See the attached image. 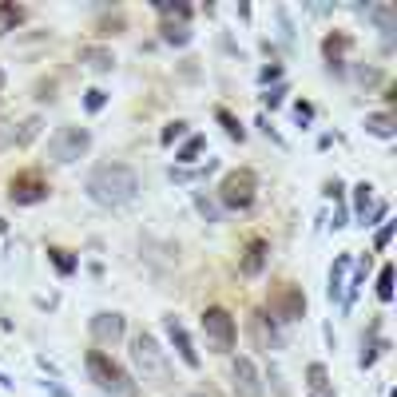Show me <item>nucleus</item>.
<instances>
[{
    "mask_svg": "<svg viewBox=\"0 0 397 397\" xmlns=\"http://www.w3.org/2000/svg\"><path fill=\"white\" fill-rule=\"evenodd\" d=\"M84 191L96 207L120 211V207H131L139 198V175H136V167H127V163H99V167H92Z\"/></svg>",
    "mask_w": 397,
    "mask_h": 397,
    "instance_id": "obj_1",
    "label": "nucleus"
},
{
    "mask_svg": "<svg viewBox=\"0 0 397 397\" xmlns=\"http://www.w3.org/2000/svg\"><path fill=\"white\" fill-rule=\"evenodd\" d=\"M131 366H136L139 382L155 385V389H167V385L175 382L167 349H163L151 334H136V338H131Z\"/></svg>",
    "mask_w": 397,
    "mask_h": 397,
    "instance_id": "obj_2",
    "label": "nucleus"
},
{
    "mask_svg": "<svg viewBox=\"0 0 397 397\" xmlns=\"http://www.w3.org/2000/svg\"><path fill=\"white\" fill-rule=\"evenodd\" d=\"M84 366H87V377L103 389V394L112 397H136V382L127 377V370L112 354H103V349H87L84 354Z\"/></svg>",
    "mask_w": 397,
    "mask_h": 397,
    "instance_id": "obj_3",
    "label": "nucleus"
},
{
    "mask_svg": "<svg viewBox=\"0 0 397 397\" xmlns=\"http://www.w3.org/2000/svg\"><path fill=\"white\" fill-rule=\"evenodd\" d=\"M254 195H259V175L250 171V167L226 171L223 183H219V203H223L226 211H250Z\"/></svg>",
    "mask_w": 397,
    "mask_h": 397,
    "instance_id": "obj_4",
    "label": "nucleus"
},
{
    "mask_svg": "<svg viewBox=\"0 0 397 397\" xmlns=\"http://www.w3.org/2000/svg\"><path fill=\"white\" fill-rule=\"evenodd\" d=\"M87 147H92V131H87V127H75V124H64V127H56V136L48 139V159L68 167V163L84 159Z\"/></svg>",
    "mask_w": 397,
    "mask_h": 397,
    "instance_id": "obj_5",
    "label": "nucleus"
},
{
    "mask_svg": "<svg viewBox=\"0 0 397 397\" xmlns=\"http://www.w3.org/2000/svg\"><path fill=\"white\" fill-rule=\"evenodd\" d=\"M203 334H207V346L215 354H235V342H238V326L231 318L226 306H207L203 310Z\"/></svg>",
    "mask_w": 397,
    "mask_h": 397,
    "instance_id": "obj_6",
    "label": "nucleus"
},
{
    "mask_svg": "<svg viewBox=\"0 0 397 397\" xmlns=\"http://www.w3.org/2000/svg\"><path fill=\"white\" fill-rule=\"evenodd\" d=\"M48 195H52V187H48V179H44V171H36V167L16 171L13 179H8V203H13V207H36V203H44Z\"/></svg>",
    "mask_w": 397,
    "mask_h": 397,
    "instance_id": "obj_7",
    "label": "nucleus"
},
{
    "mask_svg": "<svg viewBox=\"0 0 397 397\" xmlns=\"http://www.w3.org/2000/svg\"><path fill=\"white\" fill-rule=\"evenodd\" d=\"M266 306H270L274 322H298V318L306 314V294H302V286L282 282V286H274V290H270Z\"/></svg>",
    "mask_w": 397,
    "mask_h": 397,
    "instance_id": "obj_8",
    "label": "nucleus"
},
{
    "mask_svg": "<svg viewBox=\"0 0 397 397\" xmlns=\"http://www.w3.org/2000/svg\"><path fill=\"white\" fill-rule=\"evenodd\" d=\"M87 334H92V342H96V349L103 346H115L120 338L127 334V322H124V314H115V310H99L87 318Z\"/></svg>",
    "mask_w": 397,
    "mask_h": 397,
    "instance_id": "obj_9",
    "label": "nucleus"
},
{
    "mask_svg": "<svg viewBox=\"0 0 397 397\" xmlns=\"http://www.w3.org/2000/svg\"><path fill=\"white\" fill-rule=\"evenodd\" d=\"M163 330H167V342H171V349L179 354V361H183L187 370H198V349L195 342H191V334H187V326L175 318V314H163Z\"/></svg>",
    "mask_w": 397,
    "mask_h": 397,
    "instance_id": "obj_10",
    "label": "nucleus"
},
{
    "mask_svg": "<svg viewBox=\"0 0 397 397\" xmlns=\"http://www.w3.org/2000/svg\"><path fill=\"white\" fill-rule=\"evenodd\" d=\"M266 262H270V243L262 235L247 238L243 250H238V274H243V278H259V274L266 270Z\"/></svg>",
    "mask_w": 397,
    "mask_h": 397,
    "instance_id": "obj_11",
    "label": "nucleus"
},
{
    "mask_svg": "<svg viewBox=\"0 0 397 397\" xmlns=\"http://www.w3.org/2000/svg\"><path fill=\"white\" fill-rule=\"evenodd\" d=\"M231 389H235V397H262V373L250 358H235V366H231Z\"/></svg>",
    "mask_w": 397,
    "mask_h": 397,
    "instance_id": "obj_12",
    "label": "nucleus"
},
{
    "mask_svg": "<svg viewBox=\"0 0 397 397\" xmlns=\"http://www.w3.org/2000/svg\"><path fill=\"white\" fill-rule=\"evenodd\" d=\"M250 338H254V346L266 349V354L286 346V338L278 334V326H274V318L266 310H254V314H250Z\"/></svg>",
    "mask_w": 397,
    "mask_h": 397,
    "instance_id": "obj_13",
    "label": "nucleus"
},
{
    "mask_svg": "<svg viewBox=\"0 0 397 397\" xmlns=\"http://www.w3.org/2000/svg\"><path fill=\"white\" fill-rule=\"evenodd\" d=\"M373 259L370 254H354V266H349V278H346V294H342V310H354V302H358L361 294V286H366V274H370Z\"/></svg>",
    "mask_w": 397,
    "mask_h": 397,
    "instance_id": "obj_14",
    "label": "nucleus"
},
{
    "mask_svg": "<svg viewBox=\"0 0 397 397\" xmlns=\"http://www.w3.org/2000/svg\"><path fill=\"white\" fill-rule=\"evenodd\" d=\"M354 48V36L349 32H326V40H322V56H326V64H330V72H342V56Z\"/></svg>",
    "mask_w": 397,
    "mask_h": 397,
    "instance_id": "obj_15",
    "label": "nucleus"
},
{
    "mask_svg": "<svg viewBox=\"0 0 397 397\" xmlns=\"http://www.w3.org/2000/svg\"><path fill=\"white\" fill-rule=\"evenodd\" d=\"M349 266H354V254L349 250H342L334 259V266H330V286H326V298L330 302H342V294H346V278H349Z\"/></svg>",
    "mask_w": 397,
    "mask_h": 397,
    "instance_id": "obj_16",
    "label": "nucleus"
},
{
    "mask_svg": "<svg viewBox=\"0 0 397 397\" xmlns=\"http://www.w3.org/2000/svg\"><path fill=\"white\" fill-rule=\"evenodd\" d=\"M385 349H389V342L382 338V318H373V322H370V342H361V358H358V366H361V370H370L373 361L385 354Z\"/></svg>",
    "mask_w": 397,
    "mask_h": 397,
    "instance_id": "obj_17",
    "label": "nucleus"
},
{
    "mask_svg": "<svg viewBox=\"0 0 397 397\" xmlns=\"http://www.w3.org/2000/svg\"><path fill=\"white\" fill-rule=\"evenodd\" d=\"M80 64L92 68V72H112L115 68V52L103 48V44H87V48H80Z\"/></svg>",
    "mask_w": 397,
    "mask_h": 397,
    "instance_id": "obj_18",
    "label": "nucleus"
},
{
    "mask_svg": "<svg viewBox=\"0 0 397 397\" xmlns=\"http://www.w3.org/2000/svg\"><path fill=\"white\" fill-rule=\"evenodd\" d=\"M306 389H310V397H338L322 361H310V366H306Z\"/></svg>",
    "mask_w": 397,
    "mask_h": 397,
    "instance_id": "obj_19",
    "label": "nucleus"
},
{
    "mask_svg": "<svg viewBox=\"0 0 397 397\" xmlns=\"http://www.w3.org/2000/svg\"><path fill=\"white\" fill-rule=\"evenodd\" d=\"M48 262H52V270L60 274V278H72L75 266H80V259H75L68 247H48Z\"/></svg>",
    "mask_w": 397,
    "mask_h": 397,
    "instance_id": "obj_20",
    "label": "nucleus"
},
{
    "mask_svg": "<svg viewBox=\"0 0 397 397\" xmlns=\"http://www.w3.org/2000/svg\"><path fill=\"white\" fill-rule=\"evenodd\" d=\"M370 211H373V183H358L354 187V219H358V226H366Z\"/></svg>",
    "mask_w": 397,
    "mask_h": 397,
    "instance_id": "obj_21",
    "label": "nucleus"
},
{
    "mask_svg": "<svg viewBox=\"0 0 397 397\" xmlns=\"http://www.w3.org/2000/svg\"><path fill=\"white\" fill-rule=\"evenodd\" d=\"M24 8L16 4V0H0V36H8V32H16V24L24 20Z\"/></svg>",
    "mask_w": 397,
    "mask_h": 397,
    "instance_id": "obj_22",
    "label": "nucleus"
},
{
    "mask_svg": "<svg viewBox=\"0 0 397 397\" xmlns=\"http://www.w3.org/2000/svg\"><path fill=\"white\" fill-rule=\"evenodd\" d=\"M366 131L370 136H377V139H394V112H373V115H366Z\"/></svg>",
    "mask_w": 397,
    "mask_h": 397,
    "instance_id": "obj_23",
    "label": "nucleus"
},
{
    "mask_svg": "<svg viewBox=\"0 0 397 397\" xmlns=\"http://www.w3.org/2000/svg\"><path fill=\"white\" fill-rule=\"evenodd\" d=\"M203 151H207V136H187L183 147L175 151V163H198Z\"/></svg>",
    "mask_w": 397,
    "mask_h": 397,
    "instance_id": "obj_24",
    "label": "nucleus"
},
{
    "mask_svg": "<svg viewBox=\"0 0 397 397\" xmlns=\"http://www.w3.org/2000/svg\"><path fill=\"white\" fill-rule=\"evenodd\" d=\"M159 32H163V44H175V48H187V44H191V28H187V24H171V20H163Z\"/></svg>",
    "mask_w": 397,
    "mask_h": 397,
    "instance_id": "obj_25",
    "label": "nucleus"
},
{
    "mask_svg": "<svg viewBox=\"0 0 397 397\" xmlns=\"http://www.w3.org/2000/svg\"><path fill=\"white\" fill-rule=\"evenodd\" d=\"M370 16L377 20V28H382L385 36H394L397 32V8L394 4H377V8H370Z\"/></svg>",
    "mask_w": 397,
    "mask_h": 397,
    "instance_id": "obj_26",
    "label": "nucleus"
},
{
    "mask_svg": "<svg viewBox=\"0 0 397 397\" xmlns=\"http://www.w3.org/2000/svg\"><path fill=\"white\" fill-rule=\"evenodd\" d=\"M215 120L223 124V131H226V136H231V139H235V143H243V139H247V127L238 124L235 115L226 112V108H215Z\"/></svg>",
    "mask_w": 397,
    "mask_h": 397,
    "instance_id": "obj_27",
    "label": "nucleus"
},
{
    "mask_svg": "<svg viewBox=\"0 0 397 397\" xmlns=\"http://www.w3.org/2000/svg\"><path fill=\"white\" fill-rule=\"evenodd\" d=\"M40 127H44V120H40V115H28L24 124L16 127V147H28V143L40 136Z\"/></svg>",
    "mask_w": 397,
    "mask_h": 397,
    "instance_id": "obj_28",
    "label": "nucleus"
},
{
    "mask_svg": "<svg viewBox=\"0 0 397 397\" xmlns=\"http://www.w3.org/2000/svg\"><path fill=\"white\" fill-rule=\"evenodd\" d=\"M103 103H108V92H103V87H87V92H84V112L87 115L103 112Z\"/></svg>",
    "mask_w": 397,
    "mask_h": 397,
    "instance_id": "obj_29",
    "label": "nucleus"
},
{
    "mask_svg": "<svg viewBox=\"0 0 397 397\" xmlns=\"http://www.w3.org/2000/svg\"><path fill=\"white\" fill-rule=\"evenodd\" d=\"M377 298H382V302H394V266H389V262H385L382 274H377Z\"/></svg>",
    "mask_w": 397,
    "mask_h": 397,
    "instance_id": "obj_30",
    "label": "nucleus"
},
{
    "mask_svg": "<svg viewBox=\"0 0 397 397\" xmlns=\"http://www.w3.org/2000/svg\"><path fill=\"white\" fill-rule=\"evenodd\" d=\"M195 207H198V215H203L207 223H219V203H211L203 191H195Z\"/></svg>",
    "mask_w": 397,
    "mask_h": 397,
    "instance_id": "obj_31",
    "label": "nucleus"
},
{
    "mask_svg": "<svg viewBox=\"0 0 397 397\" xmlns=\"http://www.w3.org/2000/svg\"><path fill=\"white\" fill-rule=\"evenodd\" d=\"M16 147V124L8 120V115H0V151Z\"/></svg>",
    "mask_w": 397,
    "mask_h": 397,
    "instance_id": "obj_32",
    "label": "nucleus"
},
{
    "mask_svg": "<svg viewBox=\"0 0 397 397\" xmlns=\"http://www.w3.org/2000/svg\"><path fill=\"white\" fill-rule=\"evenodd\" d=\"M179 136H187V124H183V120H175V124H167V127H163L159 143H163V147H171V143H175Z\"/></svg>",
    "mask_w": 397,
    "mask_h": 397,
    "instance_id": "obj_33",
    "label": "nucleus"
},
{
    "mask_svg": "<svg viewBox=\"0 0 397 397\" xmlns=\"http://www.w3.org/2000/svg\"><path fill=\"white\" fill-rule=\"evenodd\" d=\"M394 226H397V223H382V226H377V235H373V250H377V254H382V250L394 243Z\"/></svg>",
    "mask_w": 397,
    "mask_h": 397,
    "instance_id": "obj_34",
    "label": "nucleus"
},
{
    "mask_svg": "<svg viewBox=\"0 0 397 397\" xmlns=\"http://www.w3.org/2000/svg\"><path fill=\"white\" fill-rule=\"evenodd\" d=\"M282 99H286V84H274L270 92H266V96H262V103H266V108H270V112H274V108H278V103H282Z\"/></svg>",
    "mask_w": 397,
    "mask_h": 397,
    "instance_id": "obj_35",
    "label": "nucleus"
},
{
    "mask_svg": "<svg viewBox=\"0 0 397 397\" xmlns=\"http://www.w3.org/2000/svg\"><path fill=\"white\" fill-rule=\"evenodd\" d=\"M294 120H298V124H310V120H314V103H310V99H298V103H294Z\"/></svg>",
    "mask_w": 397,
    "mask_h": 397,
    "instance_id": "obj_36",
    "label": "nucleus"
},
{
    "mask_svg": "<svg viewBox=\"0 0 397 397\" xmlns=\"http://www.w3.org/2000/svg\"><path fill=\"white\" fill-rule=\"evenodd\" d=\"M270 80L274 84H282V64H270V68H262L259 72V84H270Z\"/></svg>",
    "mask_w": 397,
    "mask_h": 397,
    "instance_id": "obj_37",
    "label": "nucleus"
},
{
    "mask_svg": "<svg viewBox=\"0 0 397 397\" xmlns=\"http://www.w3.org/2000/svg\"><path fill=\"white\" fill-rule=\"evenodd\" d=\"M40 385H44V389H48L52 397H72V394H68V389H64L60 382H40Z\"/></svg>",
    "mask_w": 397,
    "mask_h": 397,
    "instance_id": "obj_38",
    "label": "nucleus"
},
{
    "mask_svg": "<svg viewBox=\"0 0 397 397\" xmlns=\"http://www.w3.org/2000/svg\"><path fill=\"white\" fill-rule=\"evenodd\" d=\"M358 80L361 84H377V72L373 68H358Z\"/></svg>",
    "mask_w": 397,
    "mask_h": 397,
    "instance_id": "obj_39",
    "label": "nucleus"
},
{
    "mask_svg": "<svg viewBox=\"0 0 397 397\" xmlns=\"http://www.w3.org/2000/svg\"><path fill=\"white\" fill-rule=\"evenodd\" d=\"M0 385H4V389H13V382H8V373L0 370Z\"/></svg>",
    "mask_w": 397,
    "mask_h": 397,
    "instance_id": "obj_40",
    "label": "nucleus"
},
{
    "mask_svg": "<svg viewBox=\"0 0 397 397\" xmlns=\"http://www.w3.org/2000/svg\"><path fill=\"white\" fill-rule=\"evenodd\" d=\"M0 96H4V68H0Z\"/></svg>",
    "mask_w": 397,
    "mask_h": 397,
    "instance_id": "obj_41",
    "label": "nucleus"
},
{
    "mask_svg": "<svg viewBox=\"0 0 397 397\" xmlns=\"http://www.w3.org/2000/svg\"><path fill=\"white\" fill-rule=\"evenodd\" d=\"M191 397H207V394H191Z\"/></svg>",
    "mask_w": 397,
    "mask_h": 397,
    "instance_id": "obj_42",
    "label": "nucleus"
}]
</instances>
